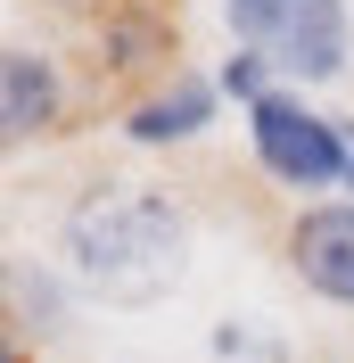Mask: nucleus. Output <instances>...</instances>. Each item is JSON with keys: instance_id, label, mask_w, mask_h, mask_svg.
Listing matches in <instances>:
<instances>
[{"instance_id": "9b49d317", "label": "nucleus", "mask_w": 354, "mask_h": 363, "mask_svg": "<svg viewBox=\"0 0 354 363\" xmlns=\"http://www.w3.org/2000/svg\"><path fill=\"white\" fill-rule=\"evenodd\" d=\"M0 363H33V355H25V339H8V355H0Z\"/></svg>"}, {"instance_id": "423d86ee", "label": "nucleus", "mask_w": 354, "mask_h": 363, "mask_svg": "<svg viewBox=\"0 0 354 363\" xmlns=\"http://www.w3.org/2000/svg\"><path fill=\"white\" fill-rule=\"evenodd\" d=\"M215 108H222V83H215V74H165L149 99H132L124 133H132L140 149H181V140H198L206 124H215Z\"/></svg>"}, {"instance_id": "7ed1b4c3", "label": "nucleus", "mask_w": 354, "mask_h": 363, "mask_svg": "<svg viewBox=\"0 0 354 363\" xmlns=\"http://www.w3.org/2000/svg\"><path fill=\"white\" fill-rule=\"evenodd\" d=\"M247 124V149H256V165H264L280 190H297V199L313 206V190H338V182H354L346 165V116H321L305 99V91H264L256 108H239Z\"/></svg>"}, {"instance_id": "f257e3e1", "label": "nucleus", "mask_w": 354, "mask_h": 363, "mask_svg": "<svg viewBox=\"0 0 354 363\" xmlns=\"http://www.w3.org/2000/svg\"><path fill=\"white\" fill-rule=\"evenodd\" d=\"M58 248H67L74 289L108 297V306H156L190 272V223L149 182H99L67 206Z\"/></svg>"}, {"instance_id": "0eeeda50", "label": "nucleus", "mask_w": 354, "mask_h": 363, "mask_svg": "<svg viewBox=\"0 0 354 363\" xmlns=\"http://www.w3.org/2000/svg\"><path fill=\"white\" fill-rule=\"evenodd\" d=\"M99 50H108V67H115V74H132V67H149V58H165V25L140 17V9H108Z\"/></svg>"}, {"instance_id": "20e7f679", "label": "nucleus", "mask_w": 354, "mask_h": 363, "mask_svg": "<svg viewBox=\"0 0 354 363\" xmlns=\"http://www.w3.org/2000/svg\"><path fill=\"white\" fill-rule=\"evenodd\" d=\"M288 272L354 314V199H313L288 223Z\"/></svg>"}, {"instance_id": "f03ea898", "label": "nucleus", "mask_w": 354, "mask_h": 363, "mask_svg": "<svg viewBox=\"0 0 354 363\" xmlns=\"http://www.w3.org/2000/svg\"><path fill=\"white\" fill-rule=\"evenodd\" d=\"M231 42L272 58L288 83H338L354 58V9L346 0H222Z\"/></svg>"}, {"instance_id": "f8f14e48", "label": "nucleus", "mask_w": 354, "mask_h": 363, "mask_svg": "<svg viewBox=\"0 0 354 363\" xmlns=\"http://www.w3.org/2000/svg\"><path fill=\"white\" fill-rule=\"evenodd\" d=\"M346 190H354V182H346Z\"/></svg>"}, {"instance_id": "6e6552de", "label": "nucleus", "mask_w": 354, "mask_h": 363, "mask_svg": "<svg viewBox=\"0 0 354 363\" xmlns=\"http://www.w3.org/2000/svg\"><path fill=\"white\" fill-rule=\"evenodd\" d=\"M8 314H17V330H58V314H67V289L50 281V272H33V264H8Z\"/></svg>"}, {"instance_id": "39448f33", "label": "nucleus", "mask_w": 354, "mask_h": 363, "mask_svg": "<svg viewBox=\"0 0 354 363\" xmlns=\"http://www.w3.org/2000/svg\"><path fill=\"white\" fill-rule=\"evenodd\" d=\"M58 116H67L58 58L33 50V42H8L0 50V133L8 140H42V133H58Z\"/></svg>"}, {"instance_id": "9d476101", "label": "nucleus", "mask_w": 354, "mask_h": 363, "mask_svg": "<svg viewBox=\"0 0 354 363\" xmlns=\"http://www.w3.org/2000/svg\"><path fill=\"white\" fill-rule=\"evenodd\" d=\"M50 9H115V0H50Z\"/></svg>"}, {"instance_id": "1a4fd4ad", "label": "nucleus", "mask_w": 354, "mask_h": 363, "mask_svg": "<svg viewBox=\"0 0 354 363\" xmlns=\"http://www.w3.org/2000/svg\"><path fill=\"white\" fill-rule=\"evenodd\" d=\"M215 83H222V99H239V108H256L264 91H280V74H272V58H256V50H231Z\"/></svg>"}]
</instances>
